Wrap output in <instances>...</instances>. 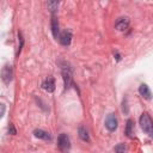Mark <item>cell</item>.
Instances as JSON below:
<instances>
[{"label": "cell", "instance_id": "5bb4252c", "mask_svg": "<svg viewBox=\"0 0 153 153\" xmlns=\"http://www.w3.org/2000/svg\"><path fill=\"white\" fill-rule=\"evenodd\" d=\"M47 6H48V10L54 14L59 8V1H48Z\"/></svg>", "mask_w": 153, "mask_h": 153}, {"label": "cell", "instance_id": "ba28073f", "mask_svg": "<svg viewBox=\"0 0 153 153\" xmlns=\"http://www.w3.org/2000/svg\"><path fill=\"white\" fill-rule=\"evenodd\" d=\"M50 27H51V33L54 36V38H59V35H60V29H59V22H57V18L55 17V14L51 16V22H50Z\"/></svg>", "mask_w": 153, "mask_h": 153}, {"label": "cell", "instance_id": "277c9868", "mask_svg": "<svg viewBox=\"0 0 153 153\" xmlns=\"http://www.w3.org/2000/svg\"><path fill=\"white\" fill-rule=\"evenodd\" d=\"M117 126H118V121H117V117L115 114H109L105 118V128L109 130V131H115L117 129Z\"/></svg>", "mask_w": 153, "mask_h": 153}, {"label": "cell", "instance_id": "2e32d148", "mask_svg": "<svg viewBox=\"0 0 153 153\" xmlns=\"http://www.w3.org/2000/svg\"><path fill=\"white\" fill-rule=\"evenodd\" d=\"M18 37L20 39V43H19V47H18V51H17V56L20 54V50H22V47H23V43H24V39H23V36L20 32H18Z\"/></svg>", "mask_w": 153, "mask_h": 153}, {"label": "cell", "instance_id": "4fadbf2b", "mask_svg": "<svg viewBox=\"0 0 153 153\" xmlns=\"http://www.w3.org/2000/svg\"><path fill=\"white\" fill-rule=\"evenodd\" d=\"M78 134H79V137H80L82 141H85V142H90V141H91L90 134H88V131L86 130L85 127H79V128H78Z\"/></svg>", "mask_w": 153, "mask_h": 153}, {"label": "cell", "instance_id": "6da1fadb", "mask_svg": "<svg viewBox=\"0 0 153 153\" xmlns=\"http://www.w3.org/2000/svg\"><path fill=\"white\" fill-rule=\"evenodd\" d=\"M139 124L141 127V129L153 139V120L151 118V116L147 112L141 114L140 118H139Z\"/></svg>", "mask_w": 153, "mask_h": 153}, {"label": "cell", "instance_id": "8fae6325", "mask_svg": "<svg viewBox=\"0 0 153 153\" xmlns=\"http://www.w3.org/2000/svg\"><path fill=\"white\" fill-rule=\"evenodd\" d=\"M126 135L130 139H134V121L131 118H129L127 121V124H126Z\"/></svg>", "mask_w": 153, "mask_h": 153}, {"label": "cell", "instance_id": "7a4b0ae2", "mask_svg": "<svg viewBox=\"0 0 153 153\" xmlns=\"http://www.w3.org/2000/svg\"><path fill=\"white\" fill-rule=\"evenodd\" d=\"M57 147L62 153H68L71 149V140L69 136L65 133L60 134L57 137Z\"/></svg>", "mask_w": 153, "mask_h": 153}, {"label": "cell", "instance_id": "9a60e30c", "mask_svg": "<svg viewBox=\"0 0 153 153\" xmlns=\"http://www.w3.org/2000/svg\"><path fill=\"white\" fill-rule=\"evenodd\" d=\"M127 152V147L124 143H118L115 146V153H126Z\"/></svg>", "mask_w": 153, "mask_h": 153}, {"label": "cell", "instance_id": "52a82bcc", "mask_svg": "<svg viewBox=\"0 0 153 153\" xmlns=\"http://www.w3.org/2000/svg\"><path fill=\"white\" fill-rule=\"evenodd\" d=\"M128 26H129V19L127 17H120L115 23V27L118 31H124L128 29Z\"/></svg>", "mask_w": 153, "mask_h": 153}, {"label": "cell", "instance_id": "3957f363", "mask_svg": "<svg viewBox=\"0 0 153 153\" xmlns=\"http://www.w3.org/2000/svg\"><path fill=\"white\" fill-rule=\"evenodd\" d=\"M12 76H13V68H12L11 65L7 63L1 69V79L6 85H8L11 82V80H12Z\"/></svg>", "mask_w": 153, "mask_h": 153}, {"label": "cell", "instance_id": "9c48e42d", "mask_svg": "<svg viewBox=\"0 0 153 153\" xmlns=\"http://www.w3.org/2000/svg\"><path fill=\"white\" fill-rule=\"evenodd\" d=\"M42 88L45 90L47 92H54V90H55V80H54V78H51V76L47 78L42 82Z\"/></svg>", "mask_w": 153, "mask_h": 153}, {"label": "cell", "instance_id": "7c38bea8", "mask_svg": "<svg viewBox=\"0 0 153 153\" xmlns=\"http://www.w3.org/2000/svg\"><path fill=\"white\" fill-rule=\"evenodd\" d=\"M33 135L38 139H42V140H51V135L48 131L43 130V129H35Z\"/></svg>", "mask_w": 153, "mask_h": 153}, {"label": "cell", "instance_id": "5b68a950", "mask_svg": "<svg viewBox=\"0 0 153 153\" xmlns=\"http://www.w3.org/2000/svg\"><path fill=\"white\" fill-rule=\"evenodd\" d=\"M62 78H63V84H65V88H69L73 85V80H72V69L67 66L62 67Z\"/></svg>", "mask_w": 153, "mask_h": 153}, {"label": "cell", "instance_id": "30bf717a", "mask_svg": "<svg viewBox=\"0 0 153 153\" xmlns=\"http://www.w3.org/2000/svg\"><path fill=\"white\" fill-rule=\"evenodd\" d=\"M139 93H140V96H142V97H143L145 99H147V100L152 99V92H151L149 87H148L146 84H141V85L139 86Z\"/></svg>", "mask_w": 153, "mask_h": 153}, {"label": "cell", "instance_id": "ac0fdd59", "mask_svg": "<svg viewBox=\"0 0 153 153\" xmlns=\"http://www.w3.org/2000/svg\"><path fill=\"white\" fill-rule=\"evenodd\" d=\"M4 112H5V105L1 104V112H0V116H4Z\"/></svg>", "mask_w": 153, "mask_h": 153}, {"label": "cell", "instance_id": "8992f818", "mask_svg": "<svg viewBox=\"0 0 153 153\" xmlns=\"http://www.w3.org/2000/svg\"><path fill=\"white\" fill-rule=\"evenodd\" d=\"M59 42L62 44V45H65V47H68L69 44H71V42H72V32L69 31V30H65V31H62L60 35H59Z\"/></svg>", "mask_w": 153, "mask_h": 153}, {"label": "cell", "instance_id": "e0dca14e", "mask_svg": "<svg viewBox=\"0 0 153 153\" xmlns=\"http://www.w3.org/2000/svg\"><path fill=\"white\" fill-rule=\"evenodd\" d=\"M8 133H10V134H12V135H14V134L17 133V130H16V128H14V126H13L12 123H10V127H8Z\"/></svg>", "mask_w": 153, "mask_h": 153}]
</instances>
